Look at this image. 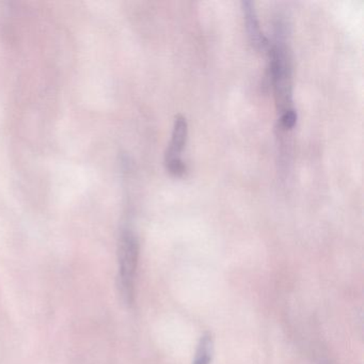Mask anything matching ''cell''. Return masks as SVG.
<instances>
[{
	"label": "cell",
	"instance_id": "3",
	"mask_svg": "<svg viewBox=\"0 0 364 364\" xmlns=\"http://www.w3.org/2000/svg\"><path fill=\"white\" fill-rule=\"evenodd\" d=\"M187 137H188V123L184 116L178 114L174 119L171 140L165 152V164L182 159L181 154L186 146Z\"/></svg>",
	"mask_w": 364,
	"mask_h": 364
},
{
	"label": "cell",
	"instance_id": "4",
	"mask_svg": "<svg viewBox=\"0 0 364 364\" xmlns=\"http://www.w3.org/2000/svg\"><path fill=\"white\" fill-rule=\"evenodd\" d=\"M213 353H214V343H213L212 336L208 333L204 334L200 340L193 364H210Z\"/></svg>",
	"mask_w": 364,
	"mask_h": 364
},
{
	"label": "cell",
	"instance_id": "2",
	"mask_svg": "<svg viewBox=\"0 0 364 364\" xmlns=\"http://www.w3.org/2000/svg\"><path fill=\"white\" fill-rule=\"evenodd\" d=\"M242 14H244L245 25H246L245 27H246L247 35H248L251 46L259 52L268 50L270 42L261 31L255 3L250 0H244L242 1Z\"/></svg>",
	"mask_w": 364,
	"mask_h": 364
},
{
	"label": "cell",
	"instance_id": "5",
	"mask_svg": "<svg viewBox=\"0 0 364 364\" xmlns=\"http://www.w3.org/2000/svg\"><path fill=\"white\" fill-rule=\"evenodd\" d=\"M279 120H280V124L283 129H291L297 122V112L296 110L284 112L279 116Z\"/></svg>",
	"mask_w": 364,
	"mask_h": 364
},
{
	"label": "cell",
	"instance_id": "1",
	"mask_svg": "<svg viewBox=\"0 0 364 364\" xmlns=\"http://www.w3.org/2000/svg\"><path fill=\"white\" fill-rule=\"evenodd\" d=\"M139 242L131 228H123L119 238V289L125 304H131L135 294Z\"/></svg>",
	"mask_w": 364,
	"mask_h": 364
}]
</instances>
